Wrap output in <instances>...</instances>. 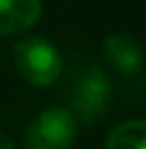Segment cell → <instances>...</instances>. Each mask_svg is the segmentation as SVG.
Masks as SVG:
<instances>
[{
    "label": "cell",
    "instance_id": "3957f363",
    "mask_svg": "<svg viewBox=\"0 0 146 149\" xmlns=\"http://www.w3.org/2000/svg\"><path fill=\"white\" fill-rule=\"evenodd\" d=\"M110 100V83L102 76L100 69H88L83 76L76 81V91H73V105L76 113L81 115L83 122H97L105 115Z\"/></svg>",
    "mask_w": 146,
    "mask_h": 149
},
{
    "label": "cell",
    "instance_id": "52a82bcc",
    "mask_svg": "<svg viewBox=\"0 0 146 149\" xmlns=\"http://www.w3.org/2000/svg\"><path fill=\"white\" fill-rule=\"evenodd\" d=\"M0 149H15V144H12V142L5 137L3 132H0Z\"/></svg>",
    "mask_w": 146,
    "mask_h": 149
},
{
    "label": "cell",
    "instance_id": "5b68a950",
    "mask_svg": "<svg viewBox=\"0 0 146 149\" xmlns=\"http://www.w3.org/2000/svg\"><path fill=\"white\" fill-rule=\"evenodd\" d=\"M105 56L122 73H134L141 66V47L129 34H110L105 39Z\"/></svg>",
    "mask_w": 146,
    "mask_h": 149
},
{
    "label": "cell",
    "instance_id": "8992f818",
    "mask_svg": "<svg viewBox=\"0 0 146 149\" xmlns=\"http://www.w3.org/2000/svg\"><path fill=\"white\" fill-rule=\"evenodd\" d=\"M107 149H146V122L127 120L107 134Z\"/></svg>",
    "mask_w": 146,
    "mask_h": 149
},
{
    "label": "cell",
    "instance_id": "6da1fadb",
    "mask_svg": "<svg viewBox=\"0 0 146 149\" xmlns=\"http://www.w3.org/2000/svg\"><path fill=\"white\" fill-rule=\"evenodd\" d=\"M15 66L27 83L44 88L61 76L63 59L54 42L44 37H29L15 44Z\"/></svg>",
    "mask_w": 146,
    "mask_h": 149
},
{
    "label": "cell",
    "instance_id": "7a4b0ae2",
    "mask_svg": "<svg viewBox=\"0 0 146 149\" xmlns=\"http://www.w3.org/2000/svg\"><path fill=\"white\" fill-rule=\"evenodd\" d=\"M78 134L76 115L66 108H49L29 122L24 149H71Z\"/></svg>",
    "mask_w": 146,
    "mask_h": 149
},
{
    "label": "cell",
    "instance_id": "277c9868",
    "mask_svg": "<svg viewBox=\"0 0 146 149\" xmlns=\"http://www.w3.org/2000/svg\"><path fill=\"white\" fill-rule=\"evenodd\" d=\"M41 17V0H0V34H20Z\"/></svg>",
    "mask_w": 146,
    "mask_h": 149
}]
</instances>
